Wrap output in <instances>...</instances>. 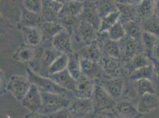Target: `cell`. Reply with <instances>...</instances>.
<instances>
[{
	"instance_id": "8fae6325",
	"label": "cell",
	"mask_w": 159,
	"mask_h": 118,
	"mask_svg": "<svg viewBox=\"0 0 159 118\" xmlns=\"http://www.w3.org/2000/svg\"><path fill=\"white\" fill-rule=\"evenodd\" d=\"M97 43L104 56L120 58L119 41L111 39L107 32L98 33Z\"/></svg>"
},
{
	"instance_id": "5bb4252c",
	"label": "cell",
	"mask_w": 159,
	"mask_h": 118,
	"mask_svg": "<svg viewBox=\"0 0 159 118\" xmlns=\"http://www.w3.org/2000/svg\"><path fill=\"white\" fill-rule=\"evenodd\" d=\"M83 2V8L80 15V19L92 24L99 31L101 23V18L95 2L89 1Z\"/></svg>"
},
{
	"instance_id": "e0dca14e",
	"label": "cell",
	"mask_w": 159,
	"mask_h": 118,
	"mask_svg": "<svg viewBox=\"0 0 159 118\" xmlns=\"http://www.w3.org/2000/svg\"><path fill=\"white\" fill-rule=\"evenodd\" d=\"M114 111L116 115L120 118H139L143 115L139 111L137 105L126 100L116 102Z\"/></svg>"
},
{
	"instance_id": "484cf974",
	"label": "cell",
	"mask_w": 159,
	"mask_h": 118,
	"mask_svg": "<svg viewBox=\"0 0 159 118\" xmlns=\"http://www.w3.org/2000/svg\"><path fill=\"white\" fill-rule=\"evenodd\" d=\"M77 52L78 53L80 57L90 59L99 63L103 56L98 44L97 40L90 45L84 47Z\"/></svg>"
},
{
	"instance_id": "bcb514c9",
	"label": "cell",
	"mask_w": 159,
	"mask_h": 118,
	"mask_svg": "<svg viewBox=\"0 0 159 118\" xmlns=\"http://www.w3.org/2000/svg\"><path fill=\"white\" fill-rule=\"evenodd\" d=\"M115 1L117 3H126V0H115Z\"/></svg>"
},
{
	"instance_id": "277c9868",
	"label": "cell",
	"mask_w": 159,
	"mask_h": 118,
	"mask_svg": "<svg viewBox=\"0 0 159 118\" xmlns=\"http://www.w3.org/2000/svg\"><path fill=\"white\" fill-rule=\"evenodd\" d=\"M27 78L32 84L37 86L40 91L66 95L68 91L57 84L49 77L41 76L34 72L31 69H27Z\"/></svg>"
},
{
	"instance_id": "9a60e30c",
	"label": "cell",
	"mask_w": 159,
	"mask_h": 118,
	"mask_svg": "<svg viewBox=\"0 0 159 118\" xmlns=\"http://www.w3.org/2000/svg\"><path fill=\"white\" fill-rule=\"evenodd\" d=\"M52 43L55 48L63 54H69L74 52L71 34L65 29L62 30L53 37Z\"/></svg>"
},
{
	"instance_id": "7c38bea8",
	"label": "cell",
	"mask_w": 159,
	"mask_h": 118,
	"mask_svg": "<svg viewBox=\"0 0 159 118\" xmlns=\"http://www.w3.org/2000/svg\"><path fill=\"white\" fill-rule=\"evenodd\" d=\"M101 85L115 100L121 96L125 89V76L119 78H107L103 79H96Z\"/></svg>"
},
{
	"instance_id": "8992f818",
	"label": "cell",
	"mask_w": 159,
	"mask_h": 118,
	"mask_svg": "<svg viewBox=\"0 0 159 118\" xmlns=\"http://www.w3.org/2000/svg\"><path fill=\"white\" fill-rule=\"evenodd\" d=\"M120 59L125 64L136 55L144 53L141 39H136L126 35L119 41Z\"/></svg>"
},
{
	"instance_id": "83f0119b",
	"label": "cell",
	"mask_w": 159,
	"mask_h": 118,
	"mask_svg": "<svg viewBox=\"0 0 159 118\" xmlns=\"http://www.w3.org/2000/svg\"><path fill=\"white\" fill-rule=\"evenodd\" d=\"M151 64H152V61L144 53H142L136 55L133 59L126 62L125 64V67L126 72L129 76L134 71Z\"/></svg>"
},
{
	"instance_id": "836d02e7",
	"label": "cell",
	"mask_w": 159,
	"mask_h": 118,
	"mask_svg": "<svg viewBox=\"0 0 159 118\" xmlns=\"http://www.w3.org/2000/svg\"><path fill=\"white\" fill-rule=\"evenodd\" d=\"M126 31V35L136 39H141L143 32L141 21L139 19L131 20L123 25Z\"/></svg>"
},
{
	"instance_id": "44dd1931",
	"label": "cell",
	"mask_w": 159,
	"mask_h": 118,
	"mask_svg": "<svg viewBox=\"0 0 159 118\" xmlns=\"http://www.w3.org/2000/svg\"><path fill=\"white\" fill-rule=\"evenodd\" d=\"M48 77L52 79L57 84L61 87L68 91L73 92L74 90L77 80L73 78V76L68 72L67 69L60 72L51 74Z\"/></svg>"
},
{
	"instance_id": "7bdbcfd3",
	"label": "cell",
	"mask_w": 159,
	"mask_h": 118,
	"mask_svg": "<svg viewBox=\"0 0 159 118\" xmlns=\"http://www.w3.org/2000/svg\"><path fill=\"white\" fill-rule=\"evenodd\" d=\"M153 57L159 59V39L157 40L152 52Z\"/></svg>"
},
{
	"instance_id": "ffe728a7",
	"label": "cell",
	"mask_w": 159,
	"mask_h": 118,
	"mask_svg": "<svg viewBox=\"0 0 159 118\" xmlns=\"http://www.w3.org/2000/svg\"><path fill=\"white\" fill-rule=\"evenodd\" d=\"M137 105L139 113L143 115L157 108L159 106V99L156 94L146 93L139 96Z\"/></svg>"
},
{
	"instance_id": "ab89813d",
	"label": "cell",
	"mask_w": 159,
	"mask_h": 118,
	"mask_svg": "<svg viewBox=\"0 0 159 118\" xmlns=\"http://www.w3.org/2000/svg\"><path fill=\"white\" fill-rule=\"evenodd\" d=\"M42 6V0H23V7L29 11L40 13Z\"/></svg>"
},
{
	"instance_id": "3957f363",
	"label": "cell",
	"mask_w": 159,
	"mask_h": 118,
	"mask_svg": "<svg viewBox=\"0 0 159 118\" xmlns=\"http://www.w3.org/2000/svg\"><path fill=\"white\" fill-rule=\"evenodd\" d=\"M94 112L114 110L116 104L115 100L109 94L96 79L94 92L92 97Z\"/></svg>"
},
{
	"instance_id": "cb8c5ba5",
	"label": "cell",
	"mask_w": 159,
	"mask_h": 118,
	"mask_svg": "<svg viewBox=\"0 0 159 118\" xmlns=\"http://www.w3.org/2000/svg\"><path fill=\"white\" fill-rule=\"evenodd\" d=\"M117 7L120 13L119 20L123 25L131 20L139 19L137 13V5L119 3L117 4Z\"/></svg>"
},
{
	"instance_id": "1f68e13d",
	"label": "cell",
	"mask_w": 159,
	"mask_h": 118,
	"mask_svg": "<svg viewBox=\"0 0 159 118\" xmlns=\"http://www.w3.org/2000/svg\"><path fill=\"white\" fill-rule=\"evenodd\" d=\"M134 86L138 96H141L146 93L156 94L155 86L150 79H139L134 80Z\"/></svg>"
},
{
	"instance_id": "2e32d148",
	"label": "cell",
	"mask_w": 159,
	"mask_h": 118,
	"mask_svg": "<svg viewBox=\"0 0 159 118\" xmlns=\"http://www.w3.org/2000/svg\"><path fill=\"white\" fill-rule=\"evenodd\" d=\"M63 4L54 0H42L40 14L47 22L59 21V13Z\"/></svg>"
},
{
	"instance_id": "4dcf8cb0",
	"label": "cell",
	"mask_w": 159,
	"mask_h": 118,
	"mask_svg": "<svg viewBox=\"0 0 159 118\" xmlns=\"http://www.w3.org/2000/svg\"><path fill=\"white\" fill-rule=\"evenodd\" d=\"M68 61L66 69L73 78L77 80L82 75L79 55L77 52H74L68 54Z\"/></svg>"
},
{
	"instance_id": "30bf717a",
	"label": "cell",
	"mask_w": 159,
	"mask_h": 118,
	"mask_svg": "<svg viewBox=\"0 0 159 118\" xmlns=\"http://www.w3.org/2000/svg\"><path fill=\"white\" fill-rule=\"evenodd\" d=\"M21 102L22 105L31 113H39L42 111V99L39 87L32 84L29 91Z\"/></svg>"
},
{
	"instance_id": "7dc6e473",
	"label": "cell",
	"mask_w": 159,
	"mask_h": 118,
	"mask_svg": "<svg viewBox=\"0 0 159 118\" xmlns=\"http://www.w3.org/2000/svg\"><path fill=\"white\" fill-rule=\"evenodd\" d=\"M54 1H56L57 2H59L62 3V4H64V3H65L66 2V0H54Z\"/></svg>"
},
{
	"instance_id": "52a82bcc",
	"label": "cell",
	"mask_w": 159,
	"mask_h": 118,
	"mask_svg": "<svg viewBox=\"0 0 159 118\" xmlns=\"http://www.w3.org/2000/svg\"><path fill=\"white\" fill-rule=\"evenodd\" d=\"M98 33L99 31L92 24L81 20L79 26L71 36H73L75 44H83L86 47L97 40Z\"/></svg>"
},
{
	"instance_id": "ba28073f",
	"label": "cell",
	"mask_w": 159,
	"mask_h": 118,
	"mask_svg": "<svg viewBox=\"0 0 159 118\" xmlns=\"http://www.w3.org/2000/svg\"><path fill=\"white\" fill-rule=\"evenodd\" d=\"M70 115L75 118H84L94 112L92 99L77 98L71 100L67 107Z\"/></svg>"
},
{
	"instance_id": "e575fe53",
	"label": "cell",
	"mask_w": 159,
	"mask_h": 118,
	"mask_svg": "<svg viewBox=\"0 0 159 118\" xmlns=\"http://www.w3.org/2000/svg\"><path fill=\"white\" fill-rule=\"evenodd\" d=\"M154 73L152 64L139 68L134 71L129 76L128 78L130 80H137L139 79H150L152 80Z\"/></svg>"
},
{
	"instance_id": "c3c4849f",
	"label": "cell",
	"mask_w": 159,
	"mask_h": 118,
	"mask_svg": "<svg viewBox=\"0 0 159 118\" xmlns=\"http://www.w3.org/2000/svg\"><path fill=\"white\" fill-rule=\"evenodd\" d=\"M98 0H82V1H89V2H95Z\"/></svg>"
},
{
	"instance_id": "f1b7e54d",
	"label": "cell",
	"mask_w": 159,
	"mask_h": 118,
	"mask_svg": "<svg viewBox=\"0 0 159 118\" xmlns=\"http://www.w3.org/2000/svg\"><path fill=\"white\" fill-rule=\"evenodd\" d=\"M159 39L152 34L144 32L142 33L141 40L143 47L144 53L151 60L153 57L152 52L154 47Z\"/></svg>"
},
{
	"instance_id": "7a4b0ae2",
	"label": "cell",
	"mask_w": 159,
	"mask_h": 118,
	"mask_svg": "<svg viewBox=\"0 0 159 118\" xmlns=\"http://www.w3.org/2000/svg\"><path fill=\"white\" fill-rule=\"evenodd\" d=\"M43 108L42 111L45 116H51L54 113L66 109L71 100L66 95H60L50 92L40 91Z\"/></svg>"
},
{
	"instance_id": "b9f144b4",
	"label": "cell",
	"mask_w": 159,
	"mask_h": 118,
	"mask_svg": "<svg viewBox=\"0 0 159 118\" xmlns=\"http://www.w3.org/2000/svg\"><path fill=\"white\" fill-rule=\"evenodd\" d=\"M151 61L153 66L154 73L156 74L158 79H159V59L152 57V59H151Z\"/></svg>"
},
{
	"instance_id": "9c48e42d",
	"label": "cell",
	"mask_w": 159,
	"mask_h": 118,
	"mask_svg": "<svg viewBox=\"0 0 159 118\" xmlns=\"http://www.w3.org/2000/svg\"><path fill=\"white\" fill-rule=\"evenodd\" d=\"M31 85L32 83L28 78L20 76H13L8 82L7 91L17 100L21 102L29 91Z\"/></svg>"
},
{
	"instance_id": "681fc988",
	"label": "cell",
	"mask_w": 159,
	"mask_h": 118,
	"mask_svg": "<svg viewBox=\"0 0 159 118\" xmlns=\"http://www.w3.org/2000/svg\"><path fill=\"white\" fill-rule=\"evenodd\" d=\"M82 1V0H66V1Z\"/></svg>"
},
{
	"instance_id": "f35d334b",
	"label": "cell",
	"mask_w": 159,
	"mask_h": 118,
	"mask_svg": "<svg viewBox=\"0 0 159 118\" xmlns=\"http://www.w3.org/2000/svg\"><path fill=\"white\" fill-rule=\"evenodd\" d=\"M109 38L112 40L118 41L126 36L125 28L120 20L113 26L107 32Z\"/></svg>"
},
{
	"instance_id": "4fadbf2b",
	"label": "cell",
	"mask_w": 159,
	"mask_h": 118,
	"mask_svg": "<svg viewBox=\"0 0 159 118\" xmlns=\"http://www.w3.org/2000/svg\"><path fill=\"white\" fill-rule=\"evenodd\" d=\"M96 79L87 78L83 74L76 81L73 93L77 98L90 99L93 95Z\"/></svg>"
},
{
	"instance_id": "f6af8a7d",
	"label": "cell",
	"mask_w": 159,
	"mask_h": 118,
	"mask_svg": "<svg viewBox=\"0 0 159 118\" xmlns=\"http://www.w3.org/2000/svg\"><path fill=\"white\" fill-rule=\"evenodd\" d=\"M156 14L159 19V0H156Z\"/></svg>"
},
{
	"instance_id": "d6a6232c",
	"label": "cell",
	"mask_w": 159,
	"mask_h": 118,
	"mask_svg": "<svg viewBox=\"0 0 159 118\" xmlns=\"http://www.w3.org/2000/svg\"><path fill=\"white\" fill-rule=\"evenodd\" d=\"M95 4L101 19L118 10L117 3L115 0H98Z\"/></svg>"
},
{
	"instance_id": "ee69618b",
	"label": "cell",
	"mask_w": 159,
	"mask_h": 118,
	"mask_svg": "<svg viewBox=\"0 0 159 118\" xmlns=\"http://www.w3.org/2000/svg\"><path fill=\"white\" fill-rule=\"evenodd\" d=\"M142 1L143 0H126V3L132 5H137Z\"/></svg>"
},
{
	"instance_id": "d6986e66",
	"label": "cell",
	"mask_w": 159,
	"mask_h": 118,
	"mask_svg": "<svg viewBox=\"0 0 159 118\" xmlns=\"http://www.w3.org/2000/svg\"><path fill=\"white\" fill-rule=\"evenodd\" d=\"M45 21L42 14L29 11L24 7H22L20 14L19 27H34L40 28Z\"/></svg>"
},
{
	"instance_id": "4316f807",
	"label": "cell",
	"mask_w": 159,
	"mask_h": 118,
	"mask_svg": "<svg viewBox=\"0 0 159 118\" xmlns=\"http://www.w3.org/2000/svg\"><path fill=\"white\" fill-rule=\"evenodd\" d=\"M137 13L141 21L152 17L156 14V0H143L137 5Z\"/></svg>"
},
{
	"instance_id": "d590c367",
	"label": "cell",
	"mask_w": 159,
	"mask_h": 118,
	"mask_svg": "<svg viewBox=\"0 0 159 118\" xmlns=\"http://www.w3.org/2000/svg\"><path fill=\"white\" fill-rule=\"evenodd\" d=\"M143 30L152 33L159 39V19L155 14L152 17L141 21Z\"/></svg>"
},
{
	"instance_id": "d4e9b609",
	"label": "cell",
	"mask_w": 159,
	"mask_h": 118,
	"mask_svg": "<svg viewBox=\"0 0 159 118\" xmlns=\"http://www.w3.org/2000/svg\"><path fill=\"white\" fill-rule=\"evenodd\" d=\"M83 8L82 1H66L63 4L59 13V19L64 17L79 16Z\"/></svg>"
},
{
	"instance_id": "5b68a950",
	"label": "cell",
	"mask_w": 159,
	"mask_h": 118,
	"mask_svg": "<svg viewBox=\"0 0 159 118\" xmlns=\"http://www.w3.org/2000/svg\"><path fill=\"white\" fill-rule=\"evenodd\" d=\"M100 63L107 78H119L128 74L125 63L120 58L103 55Z\"/></svg>"
},
{
	"instance_id": "f546056e",
	"label": "cell",
	"mask_w": 159,
	"mask_h": 118,
	"mask_svg": "<svg viewBox=\"0 0 159 118\" xmlns=\"http://www.w3.org/2000/svg\"><path fill=\"white\" fill-rule=\"evenodd\" d=\"M43 36V40H52L53 37L62 30L64 29L59 21H45L39 28Z\"/></svg>"
},
{
	"instance_id": "ac0fdd59",
	"label": "cell",
	"mask_w": 159,
	"mask_h": 118,
	"mask_svg": "<svg viewBox=\"0 0 159 118\" xmlns=\"http://www.w3.org/2000/svg\"><path fill=\"white\" fill-rule=\"evenodd\" d=\"M82 74L93 79H100L103 74L100 63L90 59L80 57Z\"/></svg>"
},
{
	"instance_id": "74e56055",
	"label": "cell",
	"mask_w": 159,
	"mask_h": 118,
	"mask_svg": "<svg viewBox=\"0 0 159 118\" xmlns=\"http://www.w3.org/2000/svg\"><path fill=\"white\" fill-rule=\"evenodd\" d=\"M120 13L118 10L109 14L101 19V23L99 32H108L112 27L119 20Z\"/></svg>"
},
{
	"instance_id": "60d3db41",
	"label": "cell",
	"mask_w": 159,
	"mask_h": 118,
	"mask_svg": "<svg viewBox=\"0 0 159 118\" xmlns=\"http://www.w3.org/2000/svg\"><path fill=\"white\" fill-rule=\"evenodd\" d=\"M8 83L4 73L1 70L0 72V93L1 95L5 94L7 91Z\"/></svg>"
},
{
	"instance_id": "7402d4cb",
	"label": "cell",
	"mask_w": 159,
	"mask_h": 118,
	"mask_svg": "<svg viewBox=\"0 0 159 118\" xmlns=\"http://www.w3.org/2000/svg\"><path fill=\"white\" fill-rule=\"evenodd\" d=\"M35 53V47L25 43L18 47L13 54V58L21 63L30 64L34 59Z\"/></svg>"
},
{
	"instance_id": "6da1fadb",
	"label": "cell",
	"mask_w": 159,
	"mask_h": 118,
	"mask_svg": "<svg viewBox=\"0 0 159 118\" xmlns=\"http://www.w3.org/2000/svg\"><path fill=\"white\" fill-rule=\"evenodd\" d=\"M36 47L35 57L30 63L34 72L41 76L48 77V70L53 61L62 53L54 48L52 40H44Z\"/></svg>"
},
{
	"instance_id": "603a6c76",
	"label": "cell",
	"mask_w": 159,
	"mask_h": 118,
	"mask_svg": "<svg viewBox=\"0 0 159 118\" xmlns=\"http://www.w3.org/2000/svg\"><path fill=\"white\" fill-rule=\"evenodd\" d=\"M25 43L36 47L43 41L42 34L38 27H23L21 28Z\"/></svg>"
},
{
	"instance_id": "8d00e7d4",
	"label": "cell",
	"mask_w": 159,
	"mask_h": 118,
	"mask_svg": "<svg viewBox=\"0 0 159 118\" xmlns=\"http://www.w3.org/2000/svg\"><path fill=\"white\" fill-rule=\"evenodd\" d=\"M68 61V56L66 54H62L53 61L49 67L48 76L56 73L60 72L66 69Z\"/></svg>"
}]
</instances>
